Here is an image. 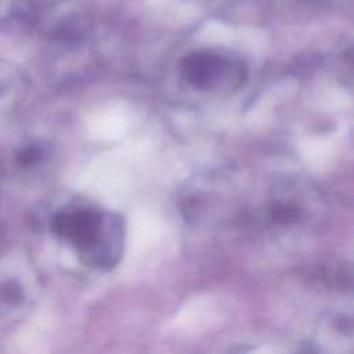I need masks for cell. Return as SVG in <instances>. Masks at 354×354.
Here are the masks:
<instances>
[{"instance_id":"2","label":"cell","mask_w":354,"mask_h":354,"mask_svg":"<svg viewBox=\"0 0 354 354\" xmlns=\"http://www.w3.org/2000/svg\"><path fill=\"white\" fill-rule=\"evenodd\" d=\"M272 221L278 224H288L300 218V209L292 202H275L270 210Z\"/></svg>"},{"instance_id":"1","label":"cell","mask_w":354,"mask_h":354,"mask_svg":"<svg viewBox=\"0 0 354 354\" xmlns=\"http://www.w3.org/2000/svg\"><path fill=\"white\" fill-rule=\"evenodd\" d=\"M223 59L213 54H194L183 61V75L194 86L210 87L220 76Z\"/></svg>"}]
</instances>
